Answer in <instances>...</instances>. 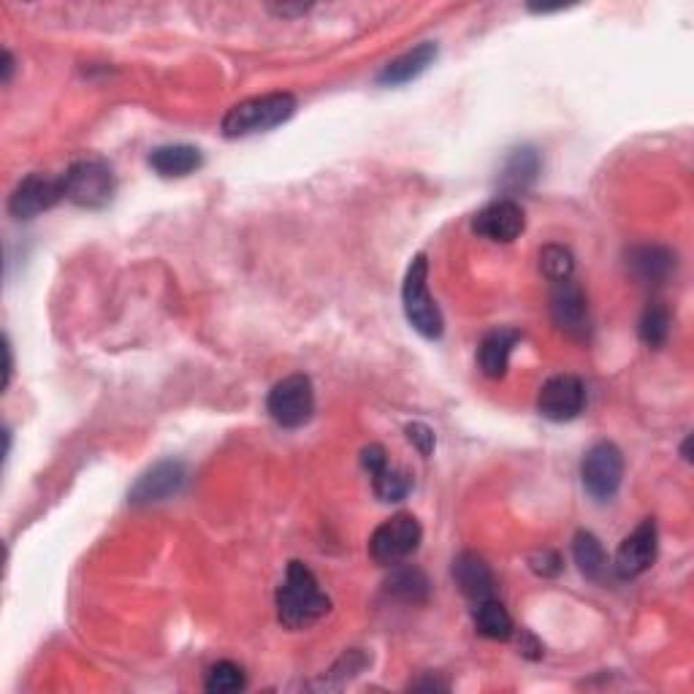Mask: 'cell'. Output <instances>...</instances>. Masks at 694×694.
Masks as SVG:
<instances>
[{
  "label": "cell",
  "instance_id": "27",
  "mask_svg": "<svg viewBox=\"0 0 694 694\" xmlns=\"http://www.w3.org/2000/svg\"><path fill=\"white\" fill-rule=\"evenodd\" d=\"M532 569H535L537 575H543V578H554V575L562 573V556L556 554V551H540V554H535L530 559Z\"/></svg>",
  "mask_w": 694,
  "mask_h": 694
},
{
  "label": "cell",
  "instance_id": "7",
  "mask_svg": "<svg viewBox=\"0 0 694 694\" xmlns=\"http://www.w3.org/2000/svg\"><path fill=\"white\" fill-rule=\"evenodd\" d=\"M266 410H269L271 420L280 424L282 429H299V426H305L312 418V413H316V388H312V380L307 375L282 377L269 391Z\"/></svg>",
  "mask_w": 694,
  "mask_h": 694
},
{
  "label": "cell",
  "instance_id": "12",
  "mask_svg": "<svg viewBox=\"0 0 694 694\" xmlns=\"http://www.w3.org/2000/svg\"><path fill=\"white\" fill-rule=\"evenodd\" d=\"M361 465L370 472L372 489H375L380 502H402L410 494L413 474L391 465L383 445H366L361 450Z\"/></svg>",
  "mask_w": 694,
  "mask_h": 694
},
{
  "label": "cell",
  "instance_id": "16",
  "mask_svg": "<svg viewBox=\"0 0 694 694\" xmlns=\"http://www.w3.org/2000/svg\"><path fill=\"white\" fill-rule=\"evenodd\" d=\"M435 61H437V44L435 41H424V44H418L415 50L405 52V55H399L396 61H391L388 65H385V68L377 74V82L385 87L407 85V82L418 79V76L424 74V71L429 68Z\"/></svg>",
  "mask_w": 694,
  "mask_h": 694
},
{
  "label": "cell",
  "instance_id": "22",
  "mask_svg": "<svg viewBox=\"0 0 694 694\" xmlns=\"http://www.w3.org/2000/svg\"><path fill=\"white\" fill-rule=\"evenodd\" d=\"M573 556L575 565L589 580H605L608 575V554H605L602 543L591 532H578L573 540Z\"/></svg>",
  "mask_w": 694,
  "mask_h": 694
},
{
  "label": "cell",
  "instance_id": "10",
  "mask_svg": "<svg viewBox=\"0 0 694 694\" xmlns=\"http://www.w3.org/2000/svg\"><path fill=\"white\" fill-rule=\"evenodd\" d=\"M586 407V388L578 377L556 375L540 388L537 413L554 424L578 418Z\"/></svg>",
  "mask_w": 694,
  "mask_h": 694
},
{
  "label": "cell",
  "instance_id": "18",
  "mask_svg": "<svg viewBox=\"0 0 694 694\" xmlns=\"http://www.w3.org/2000/svg\"><path fill=\"white\" fill-rule=\"evenodd\" d=\"M627 264H630V269L640 282L662 285L673 275L675 255L660 245H640L627 253Z\"/></svg>",
  "mask_w": 694,
  "mask_h": 694
},
{
  "label": "cell",
  "instance_id": "31",
  "mask_svg": "<svg viewBox=\"0 0 694 694\" xmlns=\"http://www.w3.org/2000/svg\"><path fill=\"white\" fill-rule=\"evenodd\" d=\"M413 690H448V684H440L437 679H426V681H418V684H413Z\"/></svg>",
  "mask_w": 694,
  "mask_h": 694
},
{
  "label": "cell",
  "instance_id": "21",
  "mask_svg": "<svg viewBox=\"0 0 694 694\" xmlns=\"http://www.w3.org/2000/svg\"><path fill=\"white\" fill-rule=\"evenodd\" d=\"M385 591L402 602L420 605L429 600L431 586L424 569L410 567V565H396L394 569H391L388 580H385Z\"/></svg>",
  "mask_w": 694,
  "mask_h": 694
},
{
  "label": "cell",
  "instance_id": "8",
  "mask_svg": "<svg viewBox=\"0 0 694 694\" xmlns=\"http://www.w3.org/2000/svg\"><path fill=\"white\" fill-rule=\"evenodd\" d=\"M63 199H65L63 174L50 177L35 171V174L25 177V180L14 188V193H11L9 199V212L17 221H33L35 215L52 210V206L61 204Z\"/></svg>",
  "mask_w": 694,
  "mask_h": 694
},
{
  "label": "cell",
  "instance_id": "30",
  "mask_svg": "<svg viewBox=\"0 0 694 694\" xmlns=\"http://www.w3.org/2000/svg\"><path fill=\"white\" fill-rule=\"evenodd\" d=\"M11 76H14V55L9 50L3 52V85H9Z\"/></svg>",
  "mask_w": 694,
  "mask_h": 694
},
{
  "label": "cell",
  "instance_id": "2",
  "mask_svg": "<svg viewBox=\"0 0 694 694\" xmlns=\"http://www.w3.org/2000/svg\"><path fill=\"white\" fill-rule=\"evenodd\" d=\"M296 115V98L290 93H269L255 95V98L242 100L231 106L228 115L223 117L225 139H245V136L266 134V130L282 126Z\"/></svg>",
  "mask_w": 694,
  "mask_h": 694
},
{
  "label": "cell",
  "instance_id": "20",
  "mask_svg": "<svg viewBox=\"0 0 694 694\" xmlns=\"http://www.w3.org/2000/svg\"><path fill=\"white\" fill-rule=\"evenodd\" d=\"M150 166L166 180L174 177H188L204 166V156L193 145H163L150 152Z\"/></svg>",
  "mask_w": 694,
  "mask_h": 694
},
{
  "label": "cell",
  "instance_id": "15",
  "mask_svg": "<svg viewBox=\"0 0 694 694\" xmlns=\"http://www.w3.org/2000/svg\"><path fill=\"white\" fill-rule=\"evenodd\" d=\"M453 580L456 586H459L461 595H465L467 600H472L474 605L491 600L497 591V580L489 562H485L483 556L472 554V551H465V554H459L453 559Z\"/></svg>",
  "mask_w": 694,
  "mask_h": 694
},
{
  "label": "cell",
  "instance_id": "23",
  "mask_svg": "<svg viewBox=\"0 0 694 694\" xmlns=\"http://www.w3.org/2000/svg\"><path fill=\"white\" fill-rule=\"evenodd\" d=\"M474 627L489 640H510L515 632L508 608L500 600H494V597L478 602V608H474Z\"/></svg>",
  "mask_w": 694,
  "mask_h": 694
},
{
  "label": "cell",
  "instance_id": "3",
  "mask_svg": "<svg viewBox=\"0 0 694 694\" xmlns=\"http://www.w3.org/2000/svg\"><path fill=\"white\" fill-rule=\"evenodd\" d=\"M429 264L424 255H415L410 269H407L405 285H402V301H405V316L410 325L426 340H440L445 323L437 301L429 293Z\"/></svg>",
  "mask_w": 694,
  "mask_h": 694
},
{
  "label": "cell",
  "instance_id": "13",
  "mask_svg": "<svg viewBox=\"0 0 694 694\" xmlns=\"http://www.w3.org/2000/svg\"><path fill=\"white\" fill-rule=\"evenodd\" d=\"M656 540H660V535H656L654 519H645L630 537H624V543L616 551V575L624 580L643 575L656 559Z\"/></svg>",
  "mask_w": 694,
  "mask_h": 694
},
{
  "label": "cell",
  "instance_id": "4",
  "mask_svg": "<svg viewBox=\"0 0 694 694\" xmlns=\"http://www.w3.org/2000/svg\"><path fill=\"white\" fill-rule=\"evenodd\" d=\"M424 530L410 513H396L377 526L370 537V556L380 567L405 565L420 548Z\"/></svg>",
  "mask_w": 694,
  "mask_h": 694
},
{
  "label": "cell",
  "instance_id": "17",
  "mask_svg": "<svg viewBox=\"0 0 694 694\" xmlns=\"http://www.w3.org/2000/svg\"><path fill=\"white\" fill-rule=\"evenodd\" d=\"M521 334L513 329H497L491 334H485V340L478 348V364L480 372L491 380H500L508 375L510 366V353L519 345Z\"/></svg>",
  "mask_w": 694,
  "mask_h": 694
},
{
  "label": "cell",
  "instance_id": "25",
  "mask_svg": "<svg viewBox=\"0 0 694 694\" xmlns=\"http://www.w3.org/2000/svg\"><path fill=\"white\" fill-rule=\"evenodd\" d=\"M247 686L245 670L234 662H217L215 668L206 673L204 690L210 694H231V692H242Z\"/></svg>",
  "mask_w": 694,
  "mask_h": 694
},
{
  "label": "cell",
  "instance_id": "24",
  "mask_svg": "<svg viewBox=\"0 0 694 694\" xmlns=\"http://www.w3.org/2000/svg\"><path fill=\"white\" fill-rule=\"evenodd\" d=\"M640 340L649 348H662L670 337V310L662 305V301H654V305L645 307L643 318H640L638 325Z\"/></svg>",
  "mask_w": 694,
  "mask_h": 694
},
{
  "label": "cell",
  "instance_id": "11",
  "mask_svg": "<svg viewBox=\"0 0 694 694\" xmlns=\"http://www.w3.org/2000/svg\"><path fill=\"white\" fill-rule=\"evenodd\" d=\"M185 483L188 470L182 461H160L136 480L134 489L128 491V502L130 505H156V502H166L180 494Z\"/></svg>",
  "mask_w": 694,
  "mask_h": 694
},
{
  "label": "cell",
  "instance_id": "6",
  "mask_svg": "<svg viewBox=\"0 0 694 694\" xmlns=\"http://www.w3.org/2000/svg\"><path fill=\"white\" fill-rule=\"evenodd\" d=\"M65 180V199L74 201L76 206L87 210H100L115 195V171L104 160H76L63 174Z\"/></svg>",
  "mask_w": 694,
  "mask_h": 694
},
{
  "label": "cell",
  "instance_id": "5",
  "mask_svg": "<svg viewBox=\"0 0 694 694\" xmlns=\"http://www.w3.org/2000/svg\"><path fill=\"white\" fill-rule=\"evenodd\" d=\"M621 478H624V456H621L619 445L597 442L586 450L584 461H580V483L591 500H613L621 489Z\"/></svg>",
  "mask_w": 694,
  "mask_h": 694
},
{
  "label": "cell",
  "instance_id": "19",
  "mask_svg": "<svg viewBox=\"0 0 694 694\" xmlns=\"http://www.w3.org/2000/svg\"><path fill=\"white\" fill-rule=\"evenodd\" d=\"M540 169H543V158H540L535 147H515L508 156L505 166H502L500 188L505 190L508 195L524 193V190L540 177Z\"/></svg>",
  "mask_w": 694,
  "mask_h": 694
},
{
  "label": "cell",
  "instance_id": "26",
  "mask_svg": "<svg viewBox=\"0 0 694 694\" xmlns=\"http://www.w3.org/2000/svg\"><path fill=\"white\" fill-rule=\"evenodd\" d=\"M540 269H543V275L548 277L551 282L569 280V277H573V269H575L573 253H569L567 247H562V245L543 247V250H540Z\"/></svg>",
  "mask_w": 694,
  "mask_h": 694
},
{
  "label": "cell",
  "instance_id": "9",
  "mask_svg": "<svg viewBox=\"0 0 694 694\" xmlns=\"http://www.w3.org/2000/svg\"><path fill=\"white\" fill-rule=\"evenodd\" d=\"M551 318H554L556 329L567 334L569 340H586L591 334L589 301H586L584 288L573 277L554 282V290H551Z\"/></svg>",
  "mask_w": 694,
  "mask_h": 694
},
{
  "label": "cell",
  "instance_id": "1",
  "mask_svg": "<svg viewBox=\"0 0 694 694\" xmlns=\"http://www.w3.org/2000/svg\"><path fill=\"white\" fill-rule=\"evenodd\" d=\"M331 610V600L320 591L318 578L305 562H290L277 589V619L288 630H307Z\"/></svg>",
  "mask_w": 694,
  "mask_h": 694
},
{
  "label": "cell",
  "instance_id": "29",
  "mask_svg": "<svg viewBox=\"0 0 694 694\" xmlns=\"http://www.w3.org/2000/svg\"><path fill=\"white\" fill-rule=\"evenodd\" d=\"M3 353H6V370H3V388H9L11 375H14V355H11V342L9 337L3 340Z\"/></svg>",
  "mask_w": 694,
  "mask_h": 694
},
{
  "label": "cell",
  "instance_id": "28",
  "mask_svg": "<svg viewBox=\"0 0 694 694\" xmlns=\"http://www.w3.org/2000/svg\"><path fill=\"white\" fill-rule=\"evenodd\" d=\"M407 440L418 448L420 456H431V450H435V431H431L426 424L407 426Z\"/></svg>",
  "mask_w": 694,
  "mask_h": 694
},
{
  "label": "cell",
  "instance_id": "14",
  "mask_svg": "<svg viewBox=\"0 0 694 694\" xmlns=\"http://www.w3.org/2000/svg\"><path fill=\"white\" fill-rule=\"evenodd\" d=\"M526 215L513 199H500L474 215L472 231L491 242H513L524 234Z\"/></svg>",
  "mask_w": 694,
  "mask_h": 694
}]
</instances>
